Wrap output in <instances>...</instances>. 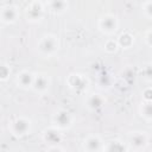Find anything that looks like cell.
<instances>
[{"label":"cell","instance_id":"7402d4cb","mask_svg":"<svg viewBox=\"0 0 152 152\" xmlns=\"http://www.w3.org/2000/svg\"><path fill=\"white\" fill-rule=\"evenodd\" d=\"M141 95H142L144 101H152V88H151V87L145 88V89L142 90Z\"/></svg>","mask_w":152,"mask_h":152},{"label":"cell","instance_id":"5b68a950","mask_svg":"<svg viewBox=\"0 0 152 152\" xmlns=\"http://www.w3.org/2000/svg\"><path fill=\"white\" fill-rule=\"evenodd\" d=\"M51 122L57 128H59L62 131H65V129H69L72 126L74 115L69 110H66L64 108H59V109L53 112V114L51 116Z\"/></svg>","mask_w":152,"mask_h":152},{"label":"cell","instance_id":"e0dca14e","mask_svg":"<svg viewBox=\"0 0 152 152\" xmlns=\"http://www.w3.org/2000/svg\"><path fill=\"white\" fill-rule=\"evenodd\" d=\"M139 113L144 120L152 122V101H142L139 107Z\"/></svg>","mask_w":152,"mask_h":152},{"label":"cell","instance_id":"30bf717a","mask_svg":"<svg viewBox=\"0 0 152 152\" xmlns=\"http://www.w3.org/2000/svg\"><path fill=\"white\" fill-rule=\"evenodd\" d=\"M42 139L48 145L61 144L63 141L62 129H59L56 126L51 125V126H49V127H46V128L43 129V132H42Z\"/></svg>","mask_w":152,"mask_h":152},{"label":"cell","instance_id":"5bb4252c","mask_svg":"<svg viewBox=\"0 0 152 152\" xmlns=\"http://www.w3.org/2000/svg\"><path fill=\"white\" fill-rule=\"evenodd\" d=\"M104 104H106V99H104V96H102L99 93H93V94L88 95L87 99H86L87 108L89 110H93V112L101 109Z\"/></svg>","mask_w":152,"mask_h":152},{"label":"cell","instance_id":"d4e9b609","mask_svg":"<svg viewBox=\"0 0 152 152\" xmlns=\"http://www.w3.org/2000/svg\"><path fill=\"white\" fill-rule=\"evenodd\" d=\"M37 1H39V2H43V4H46V2H48V0H37Z\"/></svg>","mask_w":152,"mask_h":152},{"label":"cell","instance_id":"7c38bea8","mask_svg":"<svg viewBox=\"0 0 152 152\" xmlns=\"http://www.w3.org/2000/svg\"><path fill=\"white\" fill-rule=\"evenodd\" d=\"M33 80H34V74L30 70H21L17 74L15 77V83L20 89L27 90V89H32V84H33Z\"/></svg>","mask_w":152,"mask_h":152},{"label":"cell","instance_id":"ffe728a7","mask_svg":"<svg viewBox=\"0 0 152 152\" xmlns=\"http://www.w3.org/2000/svg\"><path fill=\"white\" fill-rule=\"evenodd\" d=\"M141 76L145 81L152 82V63H146L141 68Z\"/></svg>","mask_w":152,"mask_h":152},{"label":"cell","instance_id":"9a60e30c","mask_svg":"<svg viewBox=\"0 0 152 152\" xmlns=\"http://www.w3.org/2000/svg\"><path fill=\"white\" fill-rule=\"evenodd\" d=\"M103 151H106V152H124V151H129V147L127 144H125L120 139H112L103 145Z\"/></svg>","mask_w":152,"mask_h":152},{"label":"cell","instance_id":"603a6c76","mask_svg":"<svg viewBox=\"0 0 152 152\" xmlns=\"http://www.w3.org/2000/svg\"><path fill=\"white\" fill-rule=\"evenodd\" d=\"M144 40L147 46L152 48V28H148L144 34Z\"/></svg>","mask_w":152,"mask_h":152},{"label":"cell","instance_id":"9c48e42d","mask_svg":"<svg viewBox=\"0 0 152 152\" xmlns=\"http://www.w3.org/2000/svg\"><path fill=\"white\" fill-rule=\"evenodd\" d=\"M51 84V78L49 76V74L39 71L34 74V80H33V84H32V90L39 95H44L45 93H48L49 88Z\"/></svg>","mask_w":152,"mask_h":152},{"label":"cell","instance_id":"44dd1931","mask_svg":"<svg viewBox=\"0 0 152 152\" xmlns=\"http://www.w3.org/2000/svg\"><path fill=\"white\" fill-rule=\"evenodd\" d=\"M142 12L146 18L152 19V0H147L142 4Z\"/></svg>","mask_w":152,"mask_h":152},{"label":"cell","instance_id":"4fadbf2b","mask_svg":"<svg viewBox=\"0 0 152 152\" xmlns=\"http://www.w3.org/2000/svg\"><path fill=\"white\" fill-rule=\"evenodd\" d=\"M45 5L48 7V11L55 15H61L65 13L69 8L68 0H48Z\"/></svg>","mask_w":152,"mask_h":152},{"label":"cell","instance_id":"d6986e66","mask_svg":"<svg viewBox=\"0 0 152 152\" xmlns=\"http://www.w3.org/2000/svg\"><path fill=\"white\" fill-rule=\"evenodd\" d=\"M11 72H12L11 66L6 63H1V65H0V81L6 82L11 76Z\"/></svg>","mask_w":152,"mask_h":152},{"label":"cell","instance_id":"277c9868","mask_svg":"<svg viewBox=\"0 0 152 152\" xmlns=\"http://www.w3.org/2000/svg\"><path fill=\"white\" fill-rule=\"evenodd\" d=\"M150 137L145 131H133L128 133V147L133 151H144L148 146Z\"/></svg>","mask_w":152,"mask_h":152},{"label":"cell","instance_id":"52a82bcc","mask_svg":"<svg viewBox=\"0 0 152 152\" xmlns=\"http://www.w3.org/2000/svg\"><path fill=\"white\" fill-rule=\"evenodd\" d=\"M66 84L71 90H74L76 93H84L89 87V80L87 76H84L82 74L72 72V74L68 75Z\"/></svg>","mask_w":152,"mask_h":152},{"label":"cell","instance_id":"ba28073f","mask_svg":"<svg viewBox=\"0 0 152 152\" xmlns=\"http://www.w3.org/2000/svg\"><path fill=\"white\" fill-rule=\"evenodd\" d=\"M19 8L15 5L7 4L4 5L0 10V20L4 25H12L18 21L19 19Z\"/></svg>","mask_w":152,"mask_h":152},{"label":"cell","instance_id":"cb8c5ba5","mask_svg":"<svg viewBox=\"0 0 152 152\" xmlns=\"http://www.w3.org/2000/svg\"><path fill=\"white\" fill-rule=\"evenodd\" d=\"M46 151H65L64 147L61 146V144H56V145H48L46 147Z\"/></svg>","mask_w":152,"mask_h":152},{"label":"cell","instance_id":"6da1fadb","mask_svg":"<svg viewBox=\"0 0 152 152\" xmlns=\"http://www.w3.org/2000/svg\"><path fill=\"white\" fill-rule=\"evenodd\" d=\"M59 38L53 33H45L37 43V51L44 58L53 57L59 50Z\"/></svg>","mask_w":152,"mask_h":152},{"label":"cell","instance_id":"8fae6325","mask_svg":"<svg viewBox=\"0 0 152 152\" xmlns=\"http://www.w3.org/2000/svg\"><path fill=\"white\" fill-rule=\"evenodd\" d=\"M103 141L97 134H89L83 139L82 148L87 152H99L103 151Z\"/></svg>","mask_w":152,"mask_h":152},{"label":"cell","instance_id":"2e32d148","mask_svg":"<svg viewBox=\"0 0 152 152\" xmlns=\"http://www.w3.org/2000/svg\"><path fill=\"white\" fill-rule=\"evenodd\" d=\"M118 44L122 49H129L134 44V36L129 31H124L118 37Z\"/></svg>","mask_w":152,"mask_h":152},{"label":"cell","instance_id":"7a4b0ae2","mask_svg":"<svg viewBox=\"0 0 152 152\" xmlns=\"http://www.w3.org/2000/svg\"><path fill=\"white\" fill-rule=\"evenodd\" d=\"M10 133L15 138H23L31 133L32 131V122L26 116H17L8 124Z\"/></svg>","mask_w":152,"mask_h":152},{"label":"cell","instance_id":"3957f363","mask_svg":"<svg viewBox=\"0 0 152 152\" xmlns=\"http://www.w3.org/2000/svg\"><path fill=\"white\" fill-rule=\"evenodd\" d=\"M97 28L106 36L114 34L119 28V19L115 14L106 13L102 14L97 20Z\"/></svg>","mask_w":152,"mask_h":152},{"label":"cell","instance_id":"ac0fdd59","mask_svg":"<svg viewBox=\"0 0 152 152\" xmlns=\"http://www.w3.org/2000/svg\"><path fill=\"white\" fill-rule=\"evenodd\" d=\"M119 48H120V46H119V44H118V40H116V39H112V38L107 39V40L104 42V44H103V49H104V51H106L107 53H115Z\"/></svg>","mask_w":152,"mask_h":152},{"label":"cell","instance_id":"8992f818","mask_svg":"<svg viewBox=\"0 0 152 152\" xmlns=\"http://www.w3.org/2000/svg\"><path fill=\"white\" fill-rule=\"evenodd\" d=\"M45 15V6L43 2L32 0L25 8V18L28 23H40Z\"/></svg>","mask_w":152,"mask_h":152}]
</instances>
